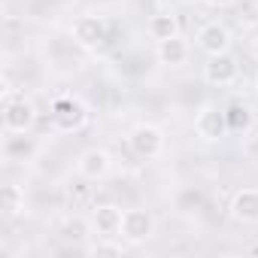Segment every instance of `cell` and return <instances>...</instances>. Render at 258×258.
Masks as SVG:
<instances>
[{"label":"cell","instance_id":"30bf717a","mask_svg":"<svg viewBox=\"0 0 258 258\" xmlns=\"http://www.w3.org/2000/svg\"><path fill=\"white\" fill-rule=\"evenodd\" d=\"M121 216L124 210L115 207V204H100L88 213V225H91V234L97 237H118L121 231Z\"/></svg>","mask_w":258,"mask_h":258},{"label":"cell","instance_id":"ac0fdd59","mask_svg":"<svg viewBox=\"0 0 258 258\" xmlns=\"http://www.w3.org/2000/svg\"><path fill=\"white\" fill-rule=\"evenodd\" d=\"M204 4H207L210 10H228V7L237 4V0H204Z\"/></svg>","mask_w":258,"mask_h":258},{"label":"cell","instance_id":"ba28073f","mask_svg":"<svg viewBox=\"0 0 258 258\" xmlns=\"http://www.w3.org/2000/svg\"><path fill=\"white\" fill-rule=\"evenodd\" d=\"M198 49L210 58V55H222V52H231V31L222 25V22H207L198 37H195Z\"/></svg>","mask_w":258,"mask_h":258},{"label":"cell","instance_id":"7402d4cb","mask_svg":"<svg viewBox=\"0 0 258 258\" xmlns=\"http://www.w3.org/2000/svg\"><path fill=\"white\" fill-rule=\"evenodd\" d=\"M255 88H258V79H255Z\"/></svg>","mask_w":258,"mask_h":258},{"label":"cell","instance_id":"e0dca14e","mask_svg":"<svg viewBox=\"0 0 258 258\" xmlns=\"http://www.w3.org/2000/svg\"><path fill=\"white\" fill-rule=\"evenodd\" d=\"M85 234H91L88 219H85V222H82V219H73V222H67V225H64V237H67V240H82Z\"/></svg>","mask_w":258,"mask_h":258},{"label":"cell","instance_id":"5b68a950","mask_svg":"<svg viewBox=\"0 0 258 258\" xmlns=\"http://www.w3.org/2000/svg\"><path fill=\"white\" fill-rule=\"evenodd\" d=\"M106 34H109V25L103 16H79L73 22V43L85 52H97L106 43Z\"/></svg>","mask_w":258,"mask_h":258},{"label":"cell","instance_id":"7c38bea8","mask_svg":"<svg viewBox=\"0 0 258 258\" xmlns=\"http://www.w3.org/2000/svg\"><path fill=\"white\" fill-rule=\"evenodd\" d=\"M155 55H158L161 64H167V67H179V64L188 61L191 49H188V43H185L182 37H170V40H158V43H155Z\"/></svg>","mask_w":258,"mask_h":258},{"label":"cell","instance_id":"7a4b0ae2","mask_svg":"<svg viewBox=\"0 0 258 258\" xmlns=\"http://www.w3.org/2000/svg\"><path fill=\"white\" fill-rule=\"evenodd\" d=\"M127 146H131V152L143 161H152V158H161L164 155V146H167V137L158 124L152 121H140L134 124L131 131H127Z\"/></svg>","mask_w":258,"mask_h":258},{"label":"cell","instance_id":"2e32d148","mask_svg":"<svg viewBox=\"0 0 258 258\" xmlns=\"http://www.w3.org/2000/svg\"><path fill=\"white\" fill-rule=\"evenodd\" d=\"M91 255H121L124 252V240H115V237H97V243L88 246Z\"/></svg>","mask_w":258,"mask_h":258},{"label":"cell","instance_id":"4fadbf2b","mask_svg":"<svg viewBox=\"0 0 258 258\" xmlns=\"http://www.w3.org/2000/svg\"><path fill=\"white\" fill-rule=\"evenodd\" d=\"M25 204H28V198H25V188H22V185L7 182L4 188H0V210H4L7 219L22 216V213H25Z\"/></svg>","mask_w":258,"mask_h":258},{"label":"cell","instance_id":"ffe728a7","mask_svg":"<svg viewBox=\"0 0 258 258\" xmlns=\"http://www.w3.org/2000/svg\"><path fill=\"white\" fill-rule=\"evenodd\" d=\"M185 4H198V0H185Z\"/></svg>","mask_w":258,"mask_h":258},{"label":"cell","instance_id":"8fae6325","mask_svg":"<svg viewBox=\"0 0 258 258\" xmlns=\"http://www.w3.org/2000/svg\"><path fill=\"white\" fill-rule=\"evenodd\" d=\"M228 213H231V219L234 222H240V225H258V188H240L234 198H231V204H228Z\"/></svg>","mask_w":258,"mask_h":258},{"label":"cell","instance_id":"3957f363","mask_svg":"<svg viewBox=\"0 0 258 258\" xmlns=\"http://www.w3.org/2000/svg\"><path fill=\"white\" fill-rule=\"evenodd\" d=\"M118 237H121L127 246H140V243L152 240V237H155V216H152L149 210H140V207L124 210Z\"/></svg>","mask_w":258,"mask_h":258},{"label":"cell","instance_id":"5bb4252c","mask_svg":"<svg viewBox=\"0 0 258 258\" xmlns=\"http://www.w3.org/2000/svg\"><path fill=\"white\" fill-rule=\"evenodd\" d=\"M146 31H149V37H152L155 43H158V40H170V37H179V22H176V16H170V13H155V16L149 19Z\"/></svg>","mask_w":258,"mask_h":258},{"label":"cell","instance_id":"44dd1931","mask_svg":"<svg viewBox=\"0 0 258 258\" xmlns=\"http://www.w3.org/2000/svg\"><path fill=\"white\" fill-rule=\"evenodd\" d=\"M252 4H255V10H258V0H252Z\"/></svg>","mask_w":258,"mask_h":258},{"label":"cell","instance_id":"d6986e66","mask_svg":"<svg viewBox=\"0 0 258 258\" xmlns=\"http://www.w3.org/2000/svg\"><path fill=\"white\" fill-rule=\"evenodd\" d=\"M249 49H252V58H255V61H258V34H255V37H252V46H249Z\"/></svg>","mask_w":258,"mask_h":258},{"label":"cell","instance_id":"9c48e42d","mask_svg":"<svg viewBox=\"0 0 258 258\" xmlns=\"http://www.w3.org/2000/svg\"><path fill=\"white\" fill-rule=\"evenodd\" d=\"M109 170H112V155L106 152V149H85L79 158H76V173L82 176V179H91V182H97V179H103V176H109Z\"/></svg>","mask_w":258,"mask_h":258},{"label":"cell","instance_id":"8992f818","mask_svg":"<svg viewBox=\"0 0 258 258\" xmlns=\"http://www.w3.org/2000/svg\"><path fill=\"white\" fill-rule=\"evenodd\" d=\"M195 134L207 143H219L225 134H228V118H225V109H219L216 103H204L198 112H195Z\"/></svg>","mask_w":258,"mask_h":258},{"label":"cell","instance_id":"277c9868","mask_svg":"<svg viewBox=\"0 0 258 258\" xmlns=\"http://www.w3.org/2000/svg\"><path fill=\"white\" fill-rule=\"evenodd\" d=\"M85 121H88V109H85L82 100H76V97H58L52 103V124L58 127L61 134L79 131V127H85Z\"/></svg>","mask_w":258,"mask_h":258},{"label":"cell","instance_id":"9a60e30c","mask_svg":"<svg viewBox=\"0 0 258 258\" xmlns=\"http://www.w3.org/2000/svg\"><path fill=\"white\" fill-rule=\"evenodd\" d=\"M225 118H228V131H234V134H243L252 127V109L243 103H231L225 109Z\"/></svg>","mask_w":258,"mask_h":258},{"label":"cell","instance_id":"6da1fadb","mask_svg":"<svg viewBox=\"0 0 258 258\" xmlns=\"http://www.w3.org/2000/svg\"><path fill=\"white\" fill-rule=\"evenodd\" d=\"M0 118H4V131L7 134H28L31 127L37 124L34 100L19 94L10 85V79H4V112H0Z\"/></svg>","mask_w":258,"mask_h":258},{"label":"cell","instance_id":"52a82bcc","mask_svg":"<svg viewBox=\"0 0 258 258\" xmlns=\"http://www.w3.org/2000/svg\"><path fill=\"white\" fill-rule=\"evenodd\" d=\"M240 76V64L231 52H222V55H210L207 64H204V82L213 85V88H228L234 85Z\"/></svg>","mask_w":258,"mask_h":258}]
</instances>
